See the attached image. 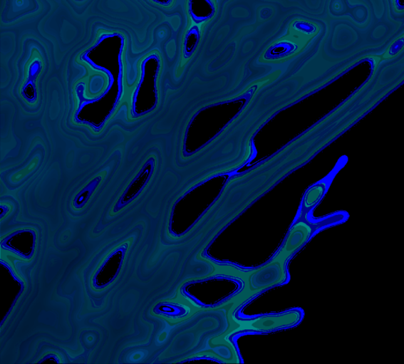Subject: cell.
I'll return each instance as SVG.
<instances>
[{"mask_svg":"<svg viewBox=\"0 0 404 364\" xmlns=\"http://www.w3.org/2000/svg\"><path fill=\"white\" fill-rule=\"evenodd\" d=\"M190 309L181 303L170 301L159 302L152 308V313L168 318L177 319L187 316Z\"/></svg>","mask_w":404,"mask_h":364,"instance_id":"obj_9","label":"cell"},{"mask_svg":"<svg viewBox=\"0 0 404 364\" xmlns=\"http://www.w3.org/2000/svg\"><path fill=\"white\" fill-rule=\"evenodd\" d=\"M201 28L197 25L190 27L187 32L183 41V56L186 58L195 53L201 41Z\"/></svg>","mask_w":404,"mask_h":364,"instance_id":"obj_11","label":"cell"},{"mask_svg":"<svg viewBox=\"0 0 404 364\" xmlns=\"http://www.w3.org/2000/svg\"><path fill=\"white\" fill-rule=\"evenodd\" d=\"M197 360H209V361L217 362V363H224V362L214 358V356H209V355L195 356V358H189V359L178 362V363H190V362H192V361L194 362V361H197Z\"/></svg>","mask_w":404,"mask_h":364,"instance_id":"obj_13","label":"cell"},{"mask_svg":"<svg viewBox=\"0 0 404 364\" xmlns=\"http://www.w3.org/2000/svg\"><path fill=\"white\" fill-rule=\"evenodd\" d=\"M130 245L129 241L116 245L103 258L90 279V285L94 291H105L119 278L126 261Z\"/></svg>","mask_w":404,"mask_h":364,"instance_id":"obj_2","label":"cell"},{"mask_svg":"<svg viewBox=\"0 0 404 364\" xmlns=\"http://www.w3.org/2000/svg\"><path fill=\"white\" fill-rule=\"evenodd\" d=\"M160 68L161 61L157 53L146 56L141 62L139 66L140 77L130 96L129 117L131 120H140L157 108Z\"/></svg>","mask_w":404,"mask_h":364,"instance_id":"obj_1","label":"cell"},{"mask_svg":"<svg viewBox=\"0 0 404 364\" xmlns=\"http://www.w3.org/2000/svg\"><path fill=\"white\" fill-rule=\"evenodd\" d=\"M150 1L161 6L168 7L172 5L174 0H150Z\"/></svg>","mask_w":404,"mask_h":364,"instance_id":"obj_15","label":"cell"},{"mask_svg":"<svg viewBox=\"0 0 404 364\" xmlns=\"http://www.w3.org/2000/svg\"><path fill=\"white\" fill-rule=\"evenodd\" d=\"M46 363H61L62 361L60 356H58L57 354L54 353H48L47 354L43 355L40 360L36 362V363L38 364Z\"/></svg>","mask_w":404,"mask_h":364,"instance_id":"obj_12","label":"cell"},{"mask_svg":"<svg viewBox=\"0 0 404 364\" xmlns=\"http://www.w3.org/2000/svg\"><path fill=\"white\" fill-rule=\"evenodd\" d=\"M0 208H1V219L3 220L11 212V207L9 204L2 203Z\"/></svg>","mask_w":404,"mask_h":364,"instance_id":"obj_14","label":"cell"},{"mask_svg":"<svg viewBox=\"0 0 404 364\" xmlns=\"http://www.w3.org/2000/svg\"><path fill=\"white\" fill-rule=\"evenodd\" d=\"M43 70L41 59L36 58L29 65L26 77L20 89V95L29 105H34L38 100V89L36 83Z\"/></svg>","mask_w":404,"mask_h":364,"instance_id":"obj_6","label":"cell"},{"mask_svg":"<svg viewBox=\"0 0 404 364\" xmlns=\"http://www.w3.org/2000/svg\"><path fill=\"white\" fill-rule=\"evenodd\" d=\"M38 234L33 229L23 228L5 235L1 239L0 246L2 251L9 252L19 258L29 261L36 250Z\"/></svg>","mask_w":404,"mask_h":364,"instance_id":"obj_4","label":"cell"},{"mask_svg":"<svg viewBox=\"0 0 404 364\" xmlns=\"http://www.w3.org/2000/svg\"><path fill=\"white\" fill-rule=\"evenodd\" d=\"M156 159L150 156L138 170L133 178L128 182L127 187L120 193L115 200L110 214L112 217L126 209L131 204L141 197L144 191L150 184L152 178L156 172Z\"/></svg>","mask_w":404,"mask_h":364,"instance_id":"obj_3","label":"cell"},{"mask_svg":"<svg viewBox=\"0 0 404 364\" xmlns=\"http://www.w3.org/2000/svg\"><path fill=\"white\" fill-rule=\"evenodd\" d=\"M104 178L105 175L103 174L95 175L83 188L78 190L71 202V207L73 210L81 211L84 209L100 187Z\"/></svg>","mask_w":404,"mask_h":364,"instance_id":"obj_8","label":"cell"},{"mask_svg":"<svg viewBox=\"0 0 404 364\" xmlns=\"http://www.w3.org/2000/svg\"><path fill=\"white\" fill-rule=\"evenodd\" d=\"M187 9L190 19L197 25L211 20L217 11L214 0H188Z\"/></svg>","mask_w":404,"mask_h":364,"instance_id":"obj_7","label":"cell"},{"mask_svg":"<svg viewBox=\"0 0 404 364\" xmlns=\"http://www.w3.org/2000/svg\"><path fill=\"white\" fill-rule=\"evenodd\" d=\"M331 181V177H327L326 180L314 184V187L308 190L304 198L306 209H311V208L321 202V199L326 195Z\"/></svg>","mask_w":404,"mask_h":364,"instance_id":"obj_10","label":"cell"},{"mask_svg":"<svg viewBox=\"0 0 404 364\" xmlns=\"http://www.w3.org/2000/svg\"><path fill=\"white\" fill-rule=\"evenodd\" d=\"M1 269L6 277L4 278L1 274V308L6 310L5 314L1 321V326L6 319L11 315L12 310L16 307V303L20 298L21 294L25 291V282L21 280L14 271L12 266L7 262L1 259Z\"/></svg>","mask_w":404,"mask_h":364,"instance_id":"obj_5","label":"cell"}]
</instances>
